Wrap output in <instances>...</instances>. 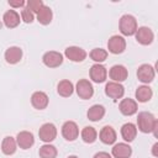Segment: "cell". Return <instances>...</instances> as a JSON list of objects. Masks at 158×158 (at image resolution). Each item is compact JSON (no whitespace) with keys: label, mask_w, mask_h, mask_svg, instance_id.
I'll list each match as a JSON object with an SVG mask.
<instances>
[{"label":"cell","mask_w":158,"mask_h":158,"mask_svg":"<svg viewBox=\"0 0 158 158\" xmlns=\"http://www.w3.org/2000/svg\"><path fill=\"white\" fill-rule=\"evenodd\" d=\"M21 19L23 20V22L31 23V22L33 21V12L30 11V10L26 7V9H23V10L21 11Z\"/></svg>","instance_id":"31"},{"label":"cell","mask_w":158,"mask_h":158,"mask_svg":"<svg viewBox=\"0 0 158 158\" xmlns=\"http://www.w3.org/2000/svg\"><path fill=\"white\" fill-rule=\"evenodd\" d=\"M2 20H4V23H5L6 27L14 28L20 23V15L15 10H9L4 14Z\"/></svg>","instance_id":"19"},{"label":"cell","mask_w":158,"mask_h":158,"mask_svg":"<svg viewBox=\"0 0 158 158\" xmlns=\"http://www.w3.org/2000/svg\"><path fill=\"white\" fill-rule=\"evenodd\" d=\"M120 31L125 36H132L137 31V21L132 15H123L120 19Z\"/></svg>","instance_id":"2"},{"label":"cell","mask_w":158,"mask_h":158,"mask_svg":"<svg viewBox=\"0 0 158 158\" xmlns=\"http://www.w3.org/2000/svg\"><path fill=\"white\" fill-rule=\"evenodd\" d=\"M132 153V149L126 143H117L112 147V156L115 158H128Z\"/></svg>","instance_id":"18"},{"label":"cell","mask_w":158,"mask_h":158,"mask_svg":"<svg viewBox=\"0 0 158 158\" xmlns=\"http://www.w3.org/2000/svg\"><path fill=\"white\" fill-rule=\"evenodd\" d=\"M57 148L52 144H43L40 147V157L41 158H56Z\"/></svg>","instance_id":"28"},{"label":"cell","mask_w":158,"mask_h":158,"mask_svg":"<svg viewBox=\"0 0 158 158\" xmlns=\"http://www.w3.org/2000/svg\"><path fill=\"white\" fill-rule=\"evenodd\" d=\"M120 111H121V114H123V115H126V116H131V115H133V114H136L137 112V104H136V101L135 100H132V99H123L121 102H120Z\"/></svg>","instance_id":"16"},{"label":"cell","mask_w":158,"mask_h":158,"mask_svg":"<svg viewBox=\"0 0 158 158\" xmlns=\"http://www.w3.org/2000/svg\"><path fill=\"white\" fill-rule=\"evenodd\" d=\"M154 68L149 64H142L138 70H137V77H138V80H141L142 83H151L153 79H154Z\"/></svg>","instance_id":"7"},{"label":"cell","mask_w":158,"mask_h":158,"mask_svg":"<svg viewBox=\"0 0 158 158\" xmlns=\"http://www.w3.org/2000/svg\"><path fill=\"white\" fill-rule=\"evenodd\" d=\"M88 118L90 121H100L105 115V109L101 105H93L88 110Z\"/></svg>","instance_id":"23"},{"label":"cell","mask_w":158,"mask_h":158,"mask_svg":"<svg viewBox=\"0 0 158 158\" xmlns=\"http://www.w3.org/2000/svg\"><path fill=\"white\" fill-rule=\"evenodd\" d=\"M16 143L20 146V148L22 149H28L33 146L35 143V138H33V135L28 131H22V132H19L17 137H16Z\"/></svg>","instance_id":"12"},{"label":"cell","mask_w":158,"mask_h":158,"mask_svg":"<svg viewBox=\"0 0 158 158\" xmlns=\"http://www.w3.org/2000/svg\"><path fill=\"white\" fill-rule=\"evenodd\" d=\"M44 65H47L48 68H57L62 64L63 62V56L59 53V52H56V51H49V52H46L43 54V58H42Z\"/></svg>","instance_id":"4"},{"label":"cell","mask_w":158,"mask_h":158,"mask_svg":"<svg viewBox=\"0 0 158 158\" xmlns=\"http://www.w3.org/2000/svg\"><path fill=\"white\" fill-rule=\"evenodd\" d=\"M94 158H111V156L109 153H106V152H99V153H96L94 156Z\"/></svg>","instance_id":"33"},{"label":"cell","mask_w":158,"mask_h":158,"mask_svg":"<svg viewBox=\"0 0 158 158\" xmlns=\"http://www.w3.org/2000/svg\"><path fill=\"white\" fill-rule=\"evenodd\" d=\"M110 78L116 83L123 81L127 78V69L123 65L116 64V65L111 67V69H110Z\"/></svg>","instance_id":"15"},{"label":"cell","mask_w":158,"mask_h":158,"mask_svg":"<svg viewBox=\"0 0 158 158\" xmlns=\"http://www.w3.org/2000/svg\"><path fill=\"white\" fill-rule=\"evenodd\" d=\"M135 35H136L137 42H139L143 46L151 44L152 41H153V38H154V35H153L152 30L148 28V27H139V28H137V31H136Z\"/></svg>","instance_id":"10"},{"label":"cell","mask_w":158,"mask_h":158,"mask_svg":"<svg viewBox=\"0 0 158 158\" xmlns=\"http://www.w3.org/2000/svg\"><path fill=\"white\" fill-rule=\"evenodd\" d=\"M62 135L67 141H74L79 135V128L75 122L67 121L62 126Z\"/></svg>","instance_id":"9"},{"label":"cell","mask_w":158,"mask_h":158,"mask_svg":"<svg viewBox=\"0 0 158 158\" xmlns=\"http://www.w3.org/2000/svg\"><path fill=\"white\" fill-rule=\"evenodd\" d=\"M64 54L72 62H83L85 59V57H86V52L83 48L75 47V46H72V47L65 48Z\"/></svg>","instance_id":"11"},{"label":"cell","mask_w":158,"mask_h":158,"mask_svg":"<svg viewBox=\"0 0 158 158\" xmlns=\"http://www.w3.org/2000/svg\"><path fill=\"white\" fill-rule=\"evenodd\" d=\"M123 93H125V89L120 83L110 81L105 86V94L111 99H115V100L120 99V98L123 96Z\"/></svg>","instance_id":"8"},{"label":"cell","mask_w":158,"mask_h":158,"mask_svg":"<svg viewBox=\"0 0 158 158\" xmlns=\"http://www.w3.org/2000/svg\"><path fill=\"white\" fill-rule=\"evenodd\" d=\"M68 158H78V157H77V156H69Z\"/></svg>","instance_id":"35"},{"label":"cell","mask_w":158,"mask_h":158,"mask_svg":"<svg viewBox=\"0 0 158 158\" xmlns=\"http://www.w3.org/2000/svg\"><path fill=\"white\" fill-rule=\"evenodd\" d=\"M25 1L23 0H9V5L12 7H21L23 6Z\"/></svg>","instance_id":"32"},{"label":"cell","mask_w":158,"mask_h":158,"mask_svg":"<svg viewBox=\"0 0 158 158\" xmlns=\"http://www.w3.org/2000/svg\"><path fill=\"white\" fill-rule=\"evenodd\" d=\"M90 58L98 63L100 62H104L106 58H107V52L102 48H94L91 52H90Z\"/></svg>","instance_id":"29"},{"label":"cell","mask_w":158,"mask_h":158,"mask_svg":"<svg viewBox=\"0 0 158 158\" xmlns=\"http://www.w3.org/2000/svg\"><path fill=\"white\" fill-rule=\"evenodd\" d=\"M106 75H107L106 68L104 65H101V64H94L90 68V78L95 83H102V81H105Z\"/></svg>","instance_id":"14"},{"label":"cell","mask_w":158,"mask_h":158,"mask_svg":"<svg viewBox=\"0 0 158 158\" xmlns=\"http://www.w3.org/2000/svg\"><path fill=\"white\" fill-rule=\"evenodd\" d=\"M1 151L6 156L14 154L16 152V141L12 137H10V136L5 137L4 141H2V143H1Z\"/></svg>","instance_id":"25"},{"label":"cell","mask_w":158,"mask_h":158,"mask_svg":"<svg viewBox=\"0 0 158 158\" xmlns=\"http://www.w3.org/2000/svg\"><path fill=\"white\" fill-rule=\"evenodd\" d=\"M57 90H58V94H59L60 96L68 98V96H70V95L73 94L74 86H73L72 81H69V80H62V81H59Z\"/></svg>","instance_id":"26"},{"label":"cell","mask_w":158,"mask_h":158,"mask_svg":"<svg viewBox=\"0 0 158 158\" xmlns=\"http://www.w3.org/2000/svg\"><path fill=\"white\" fill-rule=\"evenodd\" d=\"M31 104L37 110H43L48 105V96L43 91H36L31 96Z\"/></svg>","instance_id":"13"},{"label":"cell","mask_w":158,"mask_h":158,"mask_svg":"<svg viewBox=\"0 0 158 158\" xmlns=\"http://www.w3.org/2000/svg\"><path fill=\"white\" fill-rule=\"evenodd\" d=\"M100 139L105 144H112L116 141V132L111 126H105L100 131Z\"/></svg>","instance_id":"20"},{"label":"cell","mask_w":158,"mask_h":158,"mask_svg":"<svg viewBox=\"0 0 158 158\" xmlns=\"http://www.w3.org/2000/svg\"><path fill=\"white\" fill-rule=\"evenodd\" d=\"M157 147H158V144L156 143V144L153 146V156H157V152H156V151H157Z\"/></svg>","instance_id":"34"},{"label":"cell","mask_w":158,"mask_h":158,"mask_svg":"<svg viewBox=\"0 0 158 158\" xmlns=\"http://www.w3.org/2000/svg\"><path fill=\"white\" fill-rule=\"evenodd\" d=\"M22 58V51L19 47H10L5 52V59L9 64H16Z\"/></svg>","instance_id":"17"},{"label":"cell","mask_w":158,"mask_h":158,"mask_svg":"<svg viewBox=\"0 0 158 158\" xmlns=\"http://www.w3.org/2000/svg\"><path fill=\"white\" fill-rule=\"evenodd\" d=\"M38 136H40V139L43 141V142H52L56 136H57V128L53 123H43L38 131Z\"/></svg>","instance_id":"3"},{"label":"cell","mask_w":158,"mask_h":158,"mask_svg":"<svg viewBox=\"0 0 158 158\" xmlns=\"http://www.w3.org/2000/svg\"><path fill=\"white\" fill-rule=\"evenodd\" d=\"M96 136H98V133H96V131H95L94 127L86 126L81 131V138H83V141L85 143H93L96 139Z\"/></svg>","instance_id":"27"},{"label":"cell","mask_w":158,"mask_h":158,"mask_svg":"<svg viewBox=\"0 0 158 158\" xmlns=\"http://www.w3.org/2000/svg\"><path fill=\"white\" fill-rule=\"evenodd\" d=\"M77 94L79 95V98L81 99H90L94 94V89L93 85L89 80L86 79H81L77 83Z\"/></svg>","instance_id":"6"},{"label":"cell","mask_w":158,"mask_h":158,"mask_svg":"<svg viewBox=\"0 0 158 158\" xmlns=\"http://www.w3.org/2000/svg\"><path fill=\"white\" fill-rule=\"evenodd\" d=\"M137 125H138L139 131H142L143 133L154 132V135H156V131H157V127H158L157 118L151 112H146V111L138 114Z\"/></svg>","instance_id":"1"},{"label":"cell","mask_w":158,"mask_h":158,"mask_svg":"<svg viewBox=\"0 0 158 158\" xmlns=\"http://www.w3.org/2000/svg\"><path fill=\"white\" fill-rule=\"evenodd\" d=\"M107 47H109V51L114 54H120L125 51L126 48V41L123 37L121 36H112L109 42H107Z\"/></svg>","instance_id":"5"},{"label":"cell","mask_w":158,"mask_h":158,"mask_svg":"<svg viewBox=\"0 0 158 158\" xmlns=\"http://www.w3.org/2000/svg\"><path fill=\"white\" fill-rule=\"evenodd\" d=\"M52 17H53L52 10H51V7H48V6H46V5H43V6L40 9V11L37 12V20H38V22L42 23V25H48V23H51Z\"/></svg>","instance_id":"22"},{"label":"cell","mask_w":158,"mask_h":158,"mask_svg":"<svg viewBox=\"0 0 158 158\" xmlns=\"http://www.w3.org/2000/svg\"><path fill=\"white\" fill-rule=\"evenodd\" d=\"M42 6H43V2L41 0H28L27 1V9L32 12H38Z\"/></svg>","instance_id":"30"},{"label":"cell","mask_w":158,"mask_h":158,"mask_svg":"<svg viewBox=\"0 0 158 158\" xmlns=\"http://www.w3.org/2000/svg\"><path fill=\"white\" fill-rule=\"evenodd\" d=\"M121 135H122V138L127 142H132L135 138H136V135H137V128L133 123L128 122V123H125L122 127H121Z\"/></svg>","instance_id":"21"},{"label":"cell","mask_w":158,"mask_h":158,"mask_svg":"<svg viewBox=\"0 0 158 158\" xmlns=\"http://www.w3.org/2000/svg\"><path fill=\"white\" fill-rule=\"evenodd\" d=\"M153 93H152V89L147 85H142V86H138L137 90H136V99L139 101V102H146L148 100H151Z\"/></svg>","instance_id":"24"}]
</instances>
